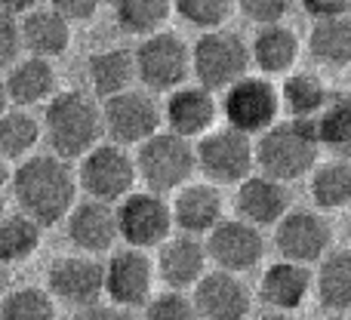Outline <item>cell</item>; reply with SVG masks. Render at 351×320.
Instances as JSON below:
<instances>
[{
    "label": "cell",
    "mask_w": 351,
    "mask_h": 320,
    "mask_svg": "<svg viewBox=\"0 0 351 320\" xmlns=\"http://www.w3.org/2000/svg\"><path fill=\"white\" fill-rule=\"evenodd\" d=\"M47 290L56 302L93 308L105 296V265L96 256H59L47 271Z\"/></svg>",
    "instance_id": "obj_15"
},
{
    "label": "cell",
    "mask_w": 351,
    "mask_h": 320,
    "mask_svg": "<svg viewBox=\"0 0 351 320\" xmlns=\"http://www.w3.org/2000/svg\"><path fill=\"white\" fill-rule=\"evenodd\" d=\"M296 0H234V10L253 25H271L284 22L293 12Z\"/></svg>",
    "instance_id": "obj_38"
},
{
    "label": "cell",
    "mask_w": 351,
    "mask_h": 320,
    "mask_svg": "<svg viewBox=\"0 0 351 320\" xmlns=\"http://www.w3.org/2000/svg\"><path fill=\"white\" fill-rule=\"evenodd\" d=\"M311 290H315V271L311 265L293 259H278L262 271L259 280V299L262 305L274 311H299L308 302Z\"/></svg>",
    "instance_id": "obj_21"
},
{
    "label": "cell",
    "mask_w": 351,
    "mask_h": 320,
    "mask_svg": "<svg viewBox=\"0 0 351 320\" xmlns=\"http://www.w3.org/2000/svg\"><path fill=\"white\" fill-rule=\"evenodd\" d=\"M164 121L167 130L185 136V139H197L206 130L216 127L219 121V99L213 90L200 86L197 80L194 84H179L176 90L167 93L164 102Z\"/></svg>",
    "instance_id": "obj_18"
},
{
    "label": "cell",
    "mask_w": 351,
    "mask_h": 320,
    "mask_svg": "<svg viewBox=\"0 0 351 320\" xmlns=\"http://www.w3.org/2000/svg\"><path fill=\"white\" fill-rule=\"evenodd\" d=\"M290 206H293V194L287 182L271 179L265 173H250L247 179L237 182V194H234L237 216L259 225V228H271Z\"/></svg>",
    "instance_id": "obj_20"
},
{
    "label": "cell",
    "mask_w": 351,
    "mask_h": 320,
    "mask_svg": "<svg viewBox=\"0 0 351 320\" xmlns=\"http://www.w3.org/2000/svg\"><path fill=\"white\" fill-rule=\"evenodd\" d=\"M311 204L321 212H339L351 204V163L342 158L315 163L308 173Z\"/></svg>",
    "instance_id": "obj_29"
},
{
    "label": "cell",
    "mask_w": 351,
    "mask_h": 320,
    "mask_svg": "<svg viewBox=\"0 0 351 320\" xmlns=\"http://www.w3.org/2000/svg\"><path fill=\"white\" fill-rule=\"evenodd\" d=\"M6 290H10V265L0 262V296H3Z\"/></svg>",
    "instance_id": "obj_44"
},
{
    "label": "cell",
    "mask_w": 351,
    "mask_h": 320,
    "mask_svg": "<svg viewBox=\"0 0 351 320\" xmlns=\"http://www.w3.org/2000/svg\"><path fill=\"white\" fill-rule=\"evenodd\" d=\"M308 47L311 59L324 68H342L351 65V12L346 16H333V19H317L308 31Z\"/></svg>",
    "instance_id": "obj_27"
},
{
    "label": "cell",
    "mask_w": 351,
    "mask_h": 320,
    "mask_svg": "<svg viewBox=\"0 0 351 320\" xmlns=\"http://www.w3.org/2000/svg\"><path fill=\"white\" fill-rule=\"evenodd\" d=\"M160 123H164V108L148 90L130 86L117 96L102 99V130L111 142L123 148L145 142L152 133H158Z\"/></svg>",
    "instance_id": "obj_11"
},
{
    "label": "cell",
    "mask_w": 351,
    "mask_h": 320,
    "mask_svg": "<svg viewBox=\"0 0 351 320\" xmlns=\"http://www.w3.org/2000/svg\"><path fill=\"white\" fill-rule=\"evenodd\" d=\"M10 179H12V169H10V160L0 154V194L10 188Z\"/></svg>",
    "instance_id": "obj_43"
},
{
    "label": "cell",
    "mask_w": 351,
    "mask_h": 320,
    "mask_svg": "<svg viewBox=\"0 0 351 320\" xmlns=\"http://www.w3.org/2000/svg\"><path fill=\"white\" fill-rule=\"evenodd\" d=\"M173 12L191 28L213 31L234 16V0H173Z\"/></svg>",
    "instance_id": "obj_36"
},
{
    "label": "cell",
    "mask_w": 351,
    "mask_h": 320,
    "mask_svg": "<svg viewBox=\"0 0 351 320\" xmlns=\"http://www.w3.org/2000/svg\"><path fill=\"white\" fill-rule=\"evenodd\" d=\"M117 212V234L127 247L158 249L160 243L176 231L173 210L167 194H158L152 188L145 191H130L114 204Z\"/></svg>",
    "instance_id": "obj_10"
},
{
    "label": "cell",
    "mask_w": 351,
    "mask_h": 320,
    "mask_svg": "<svg viewBox=\"0 0 351 320\" xmlns=\"http://www.w3.org/2000/svg\"><path fill=\"white\" fill-rule=\"evenodd\" d=\"M10 105V99H6V84H3V74H0V111Z\"/></svg>",
    "instance_id": "obj_45"
},
{
    "label": "cell",
    "mask_w": 351,
    "mask_h": 320,
    "mask_svg": "<svg viewBox=\"0 0 351 320\" xmlns=\"http://www.w3.org/2000/svg\"><path fill=\"white\" fill-rule=\"evenodd\" d=\"M173 16V0H114V19L127 34L145 37L167 28Z\"/></svg>",
    "instance_id": "obj_34"
},
{
    "label": "cell",
    "mask_w": 351,
    "mask_h": 320,
    "mask_svg": "<svg viewBox=\"0 0 351 320\" xmlns=\"http://www.w3.org/2000/svg\"><path fill=\"white\" fill-rule=\"evenodd\" d=\"M77 188L86 197L108 200L117 204L123 194H130L139 182L136 175V160L130 154V148L117 145V142H96L86 154L77 158Z\"/></svg>",
    "instance_id": "obj_8"
},
{
    "label": "cell",
    "mask_w": 351,
    "mask_h": 320,
    "mask_svg": "<svg viewBox=\"0 0 351 320\" xmlns=\"http://www.w3.org/2000/svg\"><path fill=\"white\" fill-rule=\"evenodd\" d=\"M105 265V296L121 308H142L152 299L158 271L148 249L123 247L111 256Z\"/></svg>",
    "instance_id": "obj_14"
},
{
    "label": "cell",
    "mask_w": 351,
    "mask_h": 320,
    "mask_svg": "<svg viewBox=\"0 0 351 320\" xmlns=\"http://www.w3.org/2000/svg\"><path fill=\"white\" fill-rule=\"evenodd\" d=\"M19 28H22V47L28 56H40V59H59L71 47V22L53 6H40L22 12L19 16Z\"/></svg>",
    "instance_id": "obj_25"
},
{
    "label": "cell",
    "mask_w": 351,
    "mask_h": 320,
    "mask_svg": "<svg viewBox=\"0 0 351 320\" xmlns=\"http://www.w3.org/2000/svg\"><path fill=\"white\" fill-rule=\"evenodd\" d=\"M43 136L53 154L65 160H77L96 142H102V105L80 90H56L43 111Z\"/></svg>",
    "instance_id": "obj_3"
},
{
    "label": "cell",
    "mask_w": 351,
    "mask_h": 320,
    "mask_svg": "<svg viewBox=\"0 0 351 320\" xmlns=\"http://www.w3.org/2000/svg\"><path fill=\"white\" fill-rule=\"evenodd\" d=\"M142 308H145L148 320H191V317H197L194 315L191 293L173 290V286H167L164 293H152V299H148Z\"/></svg>",
    "instance_id": "obj_37"
},
{
    "label": "cell",
    "mask_w": 351,
    "mask_h": 320,
    "mask_svg": "<svg viewBox=\"0 0 351 320\" xmlns=\"http://www.w3.org/2000/svg\"><path fill=\"white\" fill-rule=\"evenodd\" d=\"M206 268H210V259H206V247L200 241V234L179 231V234H170L158 247L154 271H158V280L164 286L191 293V286L197 284Z\"/></svg>",
    "instance_id": "obj_19"
},
{
    "label": "cell",
    "mask_w": 351,
    "mask_h": 320,
    "mask_svg": "<svg viewBox=\"0 0 351 320\" xmlns=\"http://www.w3.org/2000/svg\"><path fill=\"white\" fill-rule=\"evenodd\" d=\"M40 121L28 108H3L0 111V154L10 163H19L28 158L40 142Z\"/></svg>",
    "instance_id": "obj_33"
},
{
    "label": "cell",
    "mask_w": 351,
    "mask_h": 320,
    "mask_svg": "<svg viewBox=\"0 0 351 320\" xmlns=\"http://www.w3.org/2000/svg\"><path fill=\"white\" fill-rule=\"evenodd\" d=\"M194 315L204 320H243L253 311V296L241 274L222 271V268H206L200 280L191 286Z\"/></svg>",
    "instance_id": "obj_16"
},
{
    "label": "cell",
    "mask_w": 351,
    "mask_h": 320,
    "mask_svg": "<svg viewBox=\"0 0 351 320\" xmlns=\"http://www.w3.org/2000/svg\"><path fill=\"white\" fill-rule=\"evenodd\" d=\"M197 173L213 185H237L256 169L253 158V136L234 127H213L197 136L194 145Z\"/></svg>",
    "instance_id": "obj_6"
},
{
    "label": "cell",
    "mask_w": 351,
    "mask_h": 320,
    "mask_svg": "<svg viewBox=\"0 0 351 320\" xmlns=\"http://www.w3.org/2000/svg\"><path fill=\"white\" fill-rule=\"evenodd\" d=\"M206 259L213 268L222 271H234V274H247L265 256V234L259 225L247 222V219L234 216V219H219L210 231H206Z\"/></svg>",
    "instance_id": "obj_13"
},
{
    "label": "cell",
    "mask_w": 351,
    "mask_h": 320,
    "mask_svg": "<svg viewBox=\"0 0 351 320\" xmlns=\"http://www.w3.org/2000/svg\"><path fill=\"white\" fill-rule=\"evenodd\" d=\"M321 142L315 136V123L302 117L274 121L268 130L253 136V158L256 169L280 182H296L311 173V167L321 158Z\"/></svg>",
    "instance_id": "obj_2"
},
{
    "label": "cell",
    "mask_w": 351,
    "mask_h": 320,
    "mask_svg": "<svg viewBox=\"0 0 351 320\" xmlns=\"http://www.w3.org/2000/svg\"><path fill=\"white\" fill-rule=\"evenodd\" d=\"M250 43L225 25L204 31L191 43V74L200 86L213 93H222L225 86L241 80L243 74H250Z\"/></svg>",
    "instance_id": "obj_5"
},
{
    "label": "cell",
    "mask_w": 351,
    "mask_h": 320,
    "mask_svg": "<svg viewBox=\"0 0 351 320\" xmlns=\"http://www.w3.org/2000/svg\"><path fill=\"white\" fill-rule=\"evenodd\" d=\"M6 99L19 108H34V105H47L59 90V77L49 59L40 56H19L10 68H6Z\"/></svg>",
    "instance_id": "obj_24"
},
{
    "label": "cell",
    "mask_w": 351,
    "mask_h": 320,
    "mask_svg": "<svg viewBox=\"0 0 351 320\" xmlns=\"http://www.w3.org/2000/svg\"><path fill=\"white\" fill-rule=\"evenodd\" d=\"M136 80L148 93H170L185 84L191 74V47L176 31H154L139 37V47L133 49Z\"/></svg>",
    "instance_id": "obj_7"
},
{
    "label": "cell",
    "mask_w": 351,
    "mask_h": 320,
    "mask_svg": "<svg viewBox=\"0 0 351 320\" xmlns=\"http://www.w3.org/2000/svg\"><path fill=\"white\" fill-rule=\"evenodd\" d=\"M40 0H0V10L3 12H12V16H22V12L34 10Z\"/></svg>",
    "instance_id": "obj_42"
},
{
    "label": "cell",
    "mask_w": 351,
    "mask_h": 320,
    "mask_svg": "<svg viewBox=\"0 0 351 320\" xmlns=\"http://www.w3.org/2000/svg\"><path fill=\"white\" fill-rule=\"evenodd\" d=\"M136 148H139L133 154L136 175H139L142 185L158 194H173L176 188L191 182L194 173H197L194 139H185L173 130H158Z\"/></svg>",
    "instance_id": "obj_4"
},
{
    "label": "cell",
    "mask_w": 351,
    "mask_h": 320,
    "mask_svg": "<svg viewBox=\"0 0 351 320\" xmlns=\"http://www.w3.org/2000/svg\"><path fill=\"white\" fill-rule=\"evenodd\" d=\"M22 53H25V47H22L19 16L0 10V71H6V68H10Z\"/></svg>",
    "instance_id": "obj_39"
},
{
    "label": "cell",
    "mask_w": 351,
    "mask_h": 320,
    "mask_svg": "<svg viewBox=\"0 0 351 320\" xmlns=\"http://www.w3.org/2000/svg\"><path fill=\"white\" fill-rule=\"evenodd\" d=\"M299 53H302V40L287 22L271 25H256V34L250 40V62L259 68L265 77H278L296 68Z\"/></svg>",
    "instance_id": "obj_23"
},
{
    "label": "cell",
    "mask_w": 351,
    "mask_h": 320,
    "mask_svg": "<svg viewBox=\"0 0 351 320\" xmlns=\"http://www.w3.org/2000/svg\"><path fill=\"white\" fill-rule=\"evenodd\" d=\"M315 123V136L321 148L333 151L336 158H348L351 154V93L330 90L324 108L311 117Z\"/></svg>",
    "instance_id": "obj_30"
},
{
    "label": "cell",
    "mask_w": 351,
    "mask_h": 320,
    "mask_svg": "<svg viewBox=\"0 0 351 320\" xmlns=\"http://www.w3.org/2000/svg\"><path fill=\"white\" fill-rule=\"evenodd\" d=\"M86 77H90V86L99 99L117 96V93L136 86V59L133 49L123 47H111L102 49V53H93L90 62H86Z\"/></svg>",
    "instance_id": "obj_28"
},
{
    "label": "cell",
    "mask_w": 351,
    "mask_h": 320,
    "mask_svg": "<svg viewBox=\"0 0 351 320\" xmlns=\"http://www.w3.org/2000/svg\"><path fill=\"white\" fill-rule=\"evenodd\" d=\"M56 299L49 290L40 286H19V290H6L0 296V317L3 320H53Z\"/></svg>",
    "instance_id": "obj_35"
},
{
    "label": "cell",
    "mask_w": 351,
    "mask_h": 320,
    "mask_svg": "<svg viewBox=\"0 0 351 320\" xmlns=\"http://www.w3.org/2000/svg\"><path fill=\"white\" fill-rule=\"evenodd\" d=\"M311 293L330 315H351V249H330L317 262Z\"/></svg>",
    "instance_id": "obj_26"
},
{
    "label": "cell",
    "mask_w": 351,
    "mask_h": 320,
    "mask_svg": "<svg viewBox=\"0 0 351 320\" xmlns=\"http://www.w3.org/2000/svg\"><path fill=\"white\" fill-rule=\"evenodd\" d=\"M0 212H3V194H0Z\"/></svg>",
    "instance_id": "obj_46"
},
{
    "label": "cell",
    "mask_w": 351,
    "mask_h": 320,
    "mask_svg": "<svg viewBox=\"0 0 351 320\" xmlns=\"http://www.w3.org/2000/svg\"><path fill=\"white\" fill-rule=\"evenodd\" d=\"M299 10L317 22V19H333V16H346L351 12V0H296Z\"/></svg>",
    "instance_id": "obj_41"
},
{
    "label": "cell",
    "mask_w": 351,
    "mask_h": 320,
    "mask_svg": "<svg viewBox=\"0 0 351 320\" xmlns=\"http://www.w3.org/2000/svg\"><path fill=\"white\" fill-rule=\"evenodd\" d=\"M219 114L228 127L259 136L280 117V93L265 74H243L241 80L222 90Z\"/></svg>",
    "instance_id": "obj_9"
},
{
    "label": "cell",
    "mask_w": 351,
    "mask_h": 320,
    "mask_svg": "<svg viewBox=\"0 0 351 320\" xmlns=\"http://www.w3.org/2000/svg\"><path fill=\"white\" fill-rule=\"evenodd\" d=\"M278 93H280V111H287V117L311 121L324 108V102H327L330 86L317 74L293 68V71L284 74V84L278 86Z\"/></svg>",
    "instance_id": "obj_31"
},
{
    "label": "cell",
    "mask_w": 351,
    "mask_h": 320,
    "mask_svg": "<svg viewBox=\"0 0 351 320\" xmlns=\"http://www.w3.org/2000/svg\"><path fill=\"white\" fill-rule=\"evenodd\" d=\"M62 222H65L71 247L80 249V253L102 256V253H111L114 243L121 241V234H117V212H114V204H108V200H96V197L74 200V206L68 210V216Z\"/></svg>",
    "instance_id": "obj_17"
},
{
    "label": "cell",
    "mask_w": 351,
    "mask_h": 320,
    "mask_svg": "<svg viewBox=\"0 0 351 320\" xmlns=\"http://www.w3.org/2000/svg\"><path fill=\"white\" fill-rule=\"evenodd\" d=\"M274 228V249L280 259H293L302 265H317L333 249V225L327 212L315 210H287Z\"/></svg>",
    "instance_id": "obj_12"
},
{
    "label": "cell",
    "mask_w": 351,
    "mask_h": 320,
    "mask_svg": "<svg viewBox=\"0 0 351 320\" xmlns=\"http://www.w3.org/2000/svg\"><path fill=\"white\" fill-rule=\"evenodd\" d=\"M43 225H37L28 212H0V262L19 265L40 249Z\"/></svg>",
    "instance_id": "obj_32"
},
{
    "label": "cell",
    "mask_w": 351,
    "mask_h": 320,
    "mask_svg": "<svg viewBox=\"0 0 351 320\" xmlns=\"http://www.w3.org/2000/svg\"><path fill=\"white\" fill-rule=\"evenodd\" d=\"M170 210H173L176 231L206 234V231L225 216V197H222V191H219V185H213V182L191 179L173 191Z\"/></svg>",
    "instance_id": "obj_22"
},
{
    "label": "cell",
    "mask_w": 351,
    "mask_h": 320,
    "mask_svg": "<svg viewBox=\"0 0 351 320\" xmlns=\"http://www.w3.org/2000/svg\"><path fill=\"white\" fill-rule=\"evenodd\" d=\"M49 6H53L56 12H62V16L74 25V22H90L99 12L102 0H49Z\"/></svg>",
    "instance_id": "obj_40"
},
{
    "label": "cell",
    "mask_w": 351,
    "mask_h": 320,
    "mask_svg": "<svg viewBox=\"0 0 351 320\" xmlns=\"http://www.w3.org/2000/svg\"><path fill=\"white\" fill-rule=\"evenodd\" d=\"M10 191L19 210L43 228H53L68 216L80 188L71 160L59 154H28L12 169Z\"/></svg>",
    "instance_id": "obj_1"
}]
</instances>
